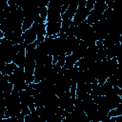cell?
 Wrapping results in <instances>:
<instances>
[{
  "label": "cell",
  "instance_id": "8992f818",
  "mask_svg": "<svg viewBox=\"0 0 122 122\" xmlns=\"http://www.w3.org/2000/svg\"><path fill=\"white\" fill-rule=\"evenodd\" d=\"M80 40L75 38L74 36H67L66 37V56L70 55L73 50L79 45Z\"/></svg>",
  "mask_w": 122,
  "mask_h": 122
},
{
  "label": "cell",
  "instance_id": "52a82bcc",
  "mask_svg": "<svg viewBox=\"0 0 122 122\" xmlns=\"http://www.w3.org/2000/svg\"><path fill=\"white\" fill-rule=\"evenodd\" d=\"M16 68H17V66L12 62L11 63H6L4 68L2 69V71H0V73H2L3 75H6V76H10L15 71Z\"/></svg>",
  "mask_w": 122,
  "mask_h": 122
},
{
  "label": "cell",
  "instance_id": "3957f363",
  "mask_svg": "<svg viewBox=\"0 0 122 122\" xmlns=\"http://www.w3.org/2000/svg\"><path fill=\"white\" fill-rule=\"evenodd\" d=\"M106 10H107V5L105 0H95L93 8L86 19L87 24H89L90 26H92L93 24L98 22L101 19L102 14Z\"/></svg>",
  "mask_w": 122,
  "mask_h": 122
},
{
  "label": "cell",
  "instance_id": "5b68a950",
  "mask_svg": "<svg viewBox=\"0 0 122 122\" xmlns=\"http://www.w3.org/2000/svg\"><path fill=\"white\" fill-rule=\"evenodd\" d=\"M22 38H23V42L26 46H28L30 44H32L33 42L36 41V31H35V30L32 27L26 30L22 33Z\"/></svg>",
  "mask_w": 122,
  "mask_h": 122
},
{
  "label": "cell",
  "instance_id": "6da1fadb",
  "mask_svg": "<svg viewBox=\"0 0 122 122\" xmlns=\"http://www.w3.org/2000/svg\"><path fill=\"white\" fill-rule=\"evenodd\" d=\"M18 50L19 44H13L11 41L3 38L0 42V58L5 63H11Z\"/></svg>",
  "mask_w": 122,
  "mask_h": 122
},
{
  "label": "cell",
  "instance_id": "277c9868",
  "mask_svg": "<svg viewBox=\"0 0 122 122\" xmlns=\"http://www.w3.org/2000/svg\"><path fill=\"white\" fill-rule=\"evenodd\" d=\"M92 29V26H90L89 24H87L86 21L80 23L78 26L75 27V30H74V33H73V36L75 38H77L78 40L82 41L84 39V37L86 36V34L90 31V30Z\"/></svg>",
  "mask_w": 122,
  "mask_h": 122
},
{
  "label": "cell",
  "instance_id": "7a4b0ae2",
  "mask_svg": "<svg viewBox=\"0 0 122 122\" xmlns=\"http://www.w3.org/2000/svg\"><path fill=\"white\" fill-rule=\"evenodd\" d=\"M95 0H88V1H81L78 4V7L76 9L75 14L72 18L71 24L73 26H78L80 23L86 21L87 17L89 16L91 10L93 8Z\"/></svg>",
  "mask_w": 122,
  "mask_h": 122
}]
</instances>
